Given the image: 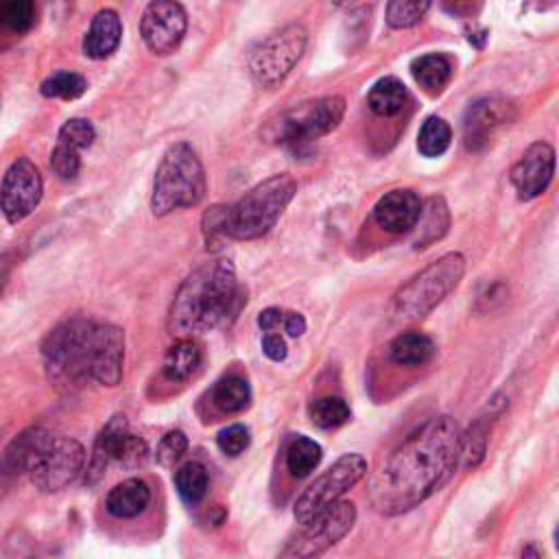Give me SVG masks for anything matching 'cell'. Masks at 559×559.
Instances as JSON below:
<instances>
[{
	"mask_svg": "<svg viewBox=\"0 0 559 559\" xmlns=\"http://www.w3.org/2000/svg\"><path fill=\"white\" fill-rule=\"evenodd\" d=\"M459 424L437 415L402 439L369 476V502L382 515H400L437 493L459 465Z\"/></svg>",
	"mask_w": 559,
	"mask_h": 559,
	"instance_id": "1",
	"label": "cell"
},
{
	"mask_svg": "<svg viewBox=\"0 0 559 559\" xmlns=\"http://www.w3.org/2000/svg\"><path fill=\"white\" fill-rule=\"evenodd\" d=\"M41 356L57 386L79 389L87 382L116 386L122 378L124 332L111 323L74 317L48 332Z\"/></svg>",
	"mask_w": 559,
	"mask_h": 559,
	"instance_id": "2",
	"label": "cell"
},
{
	"mask_svg": "<svg viewBox=\"0 0 559 559\" xmlns=\"http://www.w3.org/2000/svg\"><path fill=\"white\" fill-rule=\"evenodd\" d=\"M247 301L229 260L205 262L177 288L168 310V332L175 338H194L238 314Z\"/></svg>",
	"mask_w": 559,
	"mask_h": 559,
	"instance_id": "3",
	"label": "cell"
},
{
	"mask_svg": "<svg viewBox=\"0 0 559 559\" xmlns=\"http://www.w3.org/2000/svg\"><path fill=\"white\" fill-rule=\"evenodd\" d=\"M295 192L297 181L288 173L260 181L234 205H225V238L253 240L264 236L277 223Z\"/></svg>",
	"mask_w": 559,
	"mask_h": 559,
	"instance_id": "4",
	"label": "cell"
},
{
	"mask_svg": "<svg viewBox=\"0 0 559 559\" xmlns=\"http://www.w3.org/2000/svg\"><path fill=\"white\" fill-rule=\"evenodd\" d=\"M207 179L201 159L188 142H175L162 155L155 170L151 210L155 216L179 207H192L205 197Z\"/></svg>",
	"mask_w": 559,
	"mask_h": 559,
	"instance_id": "5",
	"label": "cell"
},
{
	"mask_svg": "<svg viewBox=\"0 0 559 559\" xmlns=\"http://www.w3.org/2000/svg\"><path fill=\"white\" fill-rule=\"evenodd\" d=\"M465 258L445 253L413 275L393 297V312L402 319H421L432 312L461 282Z\"/></svg>",
	"mask_w": 559,
	"mask_h": 559,
	"instance_id": "6",
	"label": "cell"
},
{
	"mask_svg": "<svg viewBox=\"0 0 559 559\" xmlns=\"http://www.w3.org/2000/svg\"><path fill=\"white\" fill-rule=\"evenodd\" d=\"M345 114L343 96H321L290 107L266 124L264 138L275 144L299 148L338 127Z\"/></svg>",
	"mask_w": 559,
	"mask_h": 559,
	"instance_id": "7",
	"label": "cell"
},
{
	"mask_svg": "<svg viewBox=\"0 0 559 559\" xmlns=\"http://www.w3.org/2000/svg\"><path fill=\"white\" fill-rule=\"evenodd\" d=\"M365 474H367V461L362 454L349 452L338 456L295 500V507H293L295 522L299 526H308L310 522L321 518L328 509L341 502L343 493H347Z\"/></svg>",
	"mask_w": 559,
	"mask_h": 559,
	"instance_id": "8",
	"label": "cell"
},
{
	"mask_svg": "<svg viewBox=\"0 0 559 559\" xmlns=\"http://www.w3.org/2000/svg\"><path fill=\"white\" fill-rule=\"evenodd\" d=\"M308 33L301 24H288L260 39L247 57L251 79L262 87L282 83L306 50Z\"/></svg>",
	"mask_w": 559,
	"mask_h": 559,
	"instance_id": "9",
	"label": "cell"
},
{
	"mask_svg": "<svg viewBox=\"0 0 559 559\" xmlns=\"http://www.w3.org/2000/svg\"><path fill=\"white\" fill-rule=\"evenodd\" d=\"M354 502L341 500L328 509L321 518L304 526V531L280 552L277 559H321L332 546H336L354 526Z\"/></svg>",
	"mask_w": 559,
	"mask_h": 559,
	"instance_id": "10",
	"label": "cell"
},
{
	"mask_svg": "<svg viewBox=\"0 0 559 559\" xmlns=\"http://www.w3.org/2000/svg\"><path fill=\"white\" fill-rule=\"evenodd\" d=\"M146 459V443L129 432L127 419L122 415H114L103 430L98 432L94 448H92V456L87 463V474H85V483L94 485L98 483V478L105 474V469L111 463H120L124 467H135L140 463H144Z\"/></svg>",
	"mask_w": 559,
	"mask_h": 559,
	"instance_id": "11",
	"label": "cell"
},
{
	"mask_svg": "<svg viewBox=\"0 0 559 559\" xmlns=\"http://www.w3.org/2000/svg\"><path fill=\"white\" fill-rule=\"evenodd\" d=\"M83 465H85L83 445L72 437L52 435V439L39 454L28 476L39 491L52 493L68 487L83 472Z\"/></svg>",
	"mask_w": 559,
	"mask_h": 559,
	"instance_id": "12",
	"label": "cell"
},
{
	"mask_svg": "<svg viewBox=\"0 0 559 559\" xmlns=\"http://www.w3.org/2000/svg\"><path fill=\"white\" fill-rule=\"evenodd\" d=\"M44 181L28 157H17L0 183V210L9 223H20L39 205Z\"/></svg>",
	"mask_w": 559,
	"mask_h": 559,
	"instance_id": "13",
	"label": "cell"
},
{
	"mask_svg": "<svg viewBox=\"0 0 559 559\" xmlns=\"http://www.w3.org/2000/svg\"><path fill=\"white\" fill-rule=\"evenodd\" d=\"M188 17L181 4L177 2H151L146 4L142 17H140V35L148 50L155 55H168L173 52L183 35H186Z\"/></svg>",
	"mask_w": 559,
	"mask_h": 559,
	"instance_id": "14",
	"label": "cell"
},
{
	"mask_svg": "<svg viewBox=\"0 0 559 559\" xmlns=\"http://www.w3.org/2000/svg\"><path fill=\"white\" fill-rule=\"evenodd\" d=\"M515 120V105L507 98L487 96L474 100L463 118V140L469 151L485 148L493 133Z\"/></svg>",
	"mask_w": 559,
	"mask_h": 559,
	"instance_id": "15",
	"label": "cell"
},
{
	"mask_svg": "<svg viewBox=\"0 0 559 559\" xmlns=\"http://www.w3.org/2000/svg\"><path fill=\"white\" fill-rule=\"evenodd\" d=\"M555 173V151L548 142H533L511 168V183L520 199L539 197Z\"/></svg>",
	"mask_w": 559,
	"mask_h": 559,
	"instance_id": "16",
	"label": "cell"
},
{
	"mask_svg": "<svg viewBox=\"0 0 559 559\" xmlns=\"http://www.w3.org/2000/svg\"><path fill=\"white\" fill-rule=\"evenodd\" d=\"M421 201L417 192L408 188H397L378 199L373 205V221L391 234L411 231L419 218Z\"/></svg>",
	"mask_w": 559,
	"mask_h": 559,
	"instance_id": "17",
	"label": "cell"
},
{
	"mask_svg": "<svg viewBox=\"0 0 559 559\" xmlns=\"http://www.w3.org/2000/svg\"><path fill=\"white\" fill-rule=\"evenodd\" d=\"M55 432L41 428V426H31L22 430L2 452L0 456V476H20L28 474L33 465L37 463L39 454L48 445Z\"/></svg>",
	"mask_w": 559,
	"mask_h": 559,
	"instance_id": "18",
	"label": "cell"
},
{
	"mask_svg": "<svg viewBox=\"0 0 559 559\" xmlns=\"http://www.w3.org/2000/svg\"><path fill=\"white\" fill-rule=\"evenodd\" d=\"M122 39V22L114 9H103L94 15L83 39V52L90 59H107Z\"/></svg>",
	"mask_w": 559,
	"mask_h": 559,
	"instance_id": "19",
	"label": "cell"
},
{
	"mask_svg": "<svg viewBox=\"0 0 559 559\" xmlns=\"http://www.w3.org/2000/svg\"><path fill=\"white\" fill-rule=\"evenodd\" d=\"M151 502V489L142 478H127L109 489L105 509L118 520H131L146 511Z\"/></svg>",
	"mask_w": 559,
	"mask_h": 559,
	"instance_id": "20",
	"label": "cell"
},
{
	"mask_svg": "<svg viewBox=\"0 0 559 559\" xmlns=\"http://www.w3.org/2000/svg\"><path fill=\"white\" fill-rule=\"evenodd\" d=\"M201 365V347L194 338H177L162 362V373L170 382L188 380Z\"/></svg>",
	"mask_w": 559,
	"mask_h": 559,
	"instance_id": "21",
	"label": "cell"
},
{
	"mask_svg": "<svg viewBox=\"0 0 559 559\" xmlns=\"http://www.w3.org/2000/svg\"><path fill=\"white\" fill-rule=\"evenodd\" d=\"M210 402L221 413H227V415L240 413L251 402V386L242 376L227 373L221 380H216L214 386L210 389Z\"/></svg>",
	"mask_w": 559,
	"mask_h": 559,
	"instance_id": "22",
	"label": "cell"
},
{
	"mask_svg": "<svg viewBox=\"0 0 559 559\" xmlns=\"http://www.w3.org/2000/svg\"><path fill=\"white\" fill-rule=\"evenodd\" d=\"M389 356L402 367H419L435 356V343L424 332H404L391 341Z\"/></svg>",
	"mask_w": 559,
	"mask_h": 559,
	"instance_id": "23",
	"label": "cell"
},
{
	"mask_svg": "<svg viewBox=\"0 0 559 559\" xmlns=\"http://www.w3.org/2000/svg\"><path fill=\"white\" fill-rule=\"evenodd\" d=\"M415 247H428L430 242L439 240L448 227H450V210L445 205L443 197H430L419 212V218L415 223Z\"/></svg>",
	"mask_w": 559,
	"mask_h": 559,
	"instance_id": "24",
	"label": "cell"
},
{
	"mask_svg": "<svg viewBox=\"0 0 559 559\" xmlns=\"http://www.w3.org/2000/svg\"><path fill=\"white\" fill-rule=\"evenodd\" d=\"M411 72L428 94H439L452 79V61L441 52H428L413 59Z\"/></svg>",
	"mask_w": 559,
	"mask_h": 559,
	"instance_id": "25",
	"label": "cell"
},
{
	"mask_svg": "<svg viewBox=\"0 0 559 559\" xmlns=\"http://www.w3.org/2000/svg\"><path fill=\"white\" fill-rule=\"evenodd\" d=\"M406 98H408L406 85L397 76H382L371 85L367 94V105L373 114L391 118L402 111V107L406 105Z\"/></svg>",
	"mask_w": 559,
	"mask_h": 559,
	"instance_id": "26",
	"label": "cell"
},
{
	"mask_svg": "<svg viewBox=\"0 0 559 559\" xmlns=\"http://www.w3.org/2000/svg\"><path fill=\"white\" fill-rule=\"evenodd\" d=\"M321 456H323V450L314 439L306 435H297L286 448V469L295 478H306L317 469V465L321 463Z\"/></svg>",
	"mask_w": 559,
	"mask_h": 559,
	"instance_id": "27",
	"label": "cell"
},
{
	"mask_svg": "<svg viewBox=\"0 0 559 559\" xmlns=\"http://www.w3.org/2000/svg\"><path fill=\"white\" fill-rule=\"evenodd\" d=\"M487 437H489L487 419H476L465 432H461L459 465L463 469H474L483 463L487 454Z\"/></svg>",
	"mask_w": 559,
	"mask_h": 559,
	"instance_id": "28",
	"label": "cell"
},
{
	"mask_svg": "<svg viewBox=\"0 0 559 559\" xmlns=\"http://www.w3.org/2000/svg\"><path fill=\"white\" fill-rule=\"evenodd\" d=\"M207 469L199 463V461H188L183 463L177 472H175V487L177 493L181 496L183 502L188 504H197L205 498L207 493Z\"/></svg>",
	"mask_w": 559,
	"mask_h": 559,
	"instance_id": "29",
	"label": "cell"
},
{
	"mask_svg": "<svg viewBox=\"0 0 559 559\" xmlns=\"http://www.w3.org/2000/svg\"><path fill=\"white\" fill-rule=\"evenodd\" d=\"M452 140L450 124L439 116H428L417 133V148L426 157H439L448 151Z\"/></svg>",
	"mask_w": 559,
	"mask_h": 559,
	"instance_id": "30",
	"label": "cell"
},
{
	"mask_svg": "<svg viewBox=\"0 0 559 559\" xmlns=\"http://www.w3.org/2000/svg\"><path fill=\"white\" fill-rule=\"evenodd\" d=\"M308 415H310L314 426L328 430V428H338V426L347 424L349 417H352V411H349V404L343 397L323 395V397H317V400L310 402Z\"/></svg>",
	"mask_w": 559,
	"mask_h": 559,
	"instance_id": "31",
	"label": "cell"
},
{
	"mask_svg": "<svg viewBox=\"0 0 559 559\" xmlns=\"http://www.w3.org/2000/svg\"><path fill=\"white\" fill-rule=\"evenodd\" d=\"M39 92L46 98H63V100H74L87 92V81L79 72L70 70H59L46 76L39 85Z\"/></svg>",
	"mask_w": 559,
	"mask_h": 559,
	"instance_id": "32",
	"label": "cell"
},
{
	"mask_svg": "<svg viewBox=\"0 0 559 559\" xmlns=\"http://www.w3.org/2000/svg\"><path fill=\"white\" fill-rule=\"evenodd\" d=\"M37 9L31 0H0V28L22 35L33 28Z\"/></svg>",
	"mask_w": 559,
	"mask_h": 559,
	"instance_id": "33",
	"label": "cell"
},
{
	"mask_svg": "<svg viewBox=\"0 0 559 559\" xmlns=\"http://www.w3.org/2000/svg\"><path fill=\"white\" fill-rule=\"evenodd\" d=\"M430 9V2L419 0H395L386 4V22L393 28H408L415 26L424 13Z\"/></svg>",
	"mask_w": 559,
	"mask_h": 559,
	"instance_id": "34",
	"label": "cell"
},
{
	"mask_svg": "<svg viewBox=\"0 0 559 559\" xmlns=\"http://www.w3.org/2000/svg\"><path fill=\"white\" fill-rule=\"evenodd\" d=\"M94 140H96V129L85 118H70L59 129V144H66V146H70L74 151L92 146Z\"/></svg>",
	"mask_w": 559,
	"mask_h": 559,
	"instance_id": "35",
	"label": "cell"
},
{
	"mask_svg": "<svg viewBox=\"0 0 559 559\" xmlns=\"http://www.w3.org/2000/svg\"><path fill=\"white\" fill-rule=\"evenodd\" d=\"M50 168L52 173L61 179V181H72L76 179L79 170H81V157H79V151L66 146V144H59L52 148L50 153Z\"/></svg>",
	"mask_w": 559,
	"mask_h": 559,
	"instance_id": "36",
	"label": "cell"
},
{
	"mask_svg": "<svg viewBox=\"0 0 559 559\" xmlns=\"http://www.w3.org/2000/svg\"><path fill=\"white\" fill-rule=\"evenodd\" d=\"M188 450V437L181 430H170L166 432L155 450V461L162 467H173Z\"/></svg>",
	"mask_w": 559,
	"mask_h": 559,
	"instance_id": "37",
	"label": "cell"
},
{
	"mask_svg": "<svg viewBox=\"0 0 559 559\" xmlns=\"http://www.w3.org/2000/svg\"><path fill=\"white\" fill-rule=\"evenodd\" d=\"M249 428L242 426V424H231L227 428H223L218 435H216V445L223 454L227 456H238L242 454L247 448H249Z\"/></svg>",
	"mask_w": 559,
	"mask_h": 559,
	"instance_id": "38",
	"label": "cell"
},
{
	"mask_svg": "<svg viewBox=\"0 0 559 559\" xmlns=\"http://www.w3.org/2000/svg\"><path fill=\"white\" fill-rule=\"evenodd\" d=\"M262 352L273 362H282L288 356L286 341L277 332H264L262 334Z\"/></svg>",
	"mask_w": 559,
	"mask_h": 559,
	"instance_id": "39",
	"label": "cell"
},
{
	"mask_svg": "<svg viewBox=\"0 0 559 559\" xmlns=\"http://www.w3.org/2000/svg\"><path fill=\"white\" fill-rule=\"evenodd\" d=\"M282 321H284V310L280 308H266L258 314V328L262 332H275L282 328Z\"/></svg>",
	"mask_w": 559,
	"mask_h": 559,
	"instance_id": "40",
	"label": "cell"
},
{
	"mask_svg": "<svg viewBox=\"0 0 559 559\" xmlns=\"http://www.w3.org/2000/svg\"><path fill=\"white\" fill-rule=\"evenodd\" d=\"M282 328H284V332H286L288 336L297 338V336H301V334L306 332V319H304V314L293 312V310H290V312H284Z\"/></svg>",
	"mask_w": 559,
	"mask_h": 559,
	"instance_id": "41",
	"label": "cell"
},
{
	"mask_svg": "<svg viewBox=\"0 0 559 559\" xmlns=\"http://www.w3.org/2000/svg\"><path fill=\"white\" fill-rule=\"evenodd\" d=\"M520 559H544V555H542V550L535 544H528V546H524Z\"/></svg>",
	"mask_w": 559,
	"mask_h": 559,
	"instance_id": "42",
	"label": "cell"
}]
</instances>
